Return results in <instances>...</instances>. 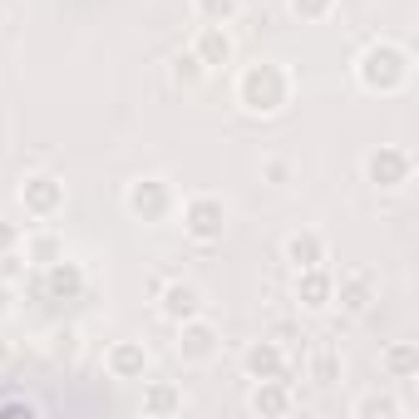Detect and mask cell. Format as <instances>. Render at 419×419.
Wrapping results in <instances>:
<instances>
[{
    "label": "cell",
    "instance_id": "cell-1",
    "mask_svg": "<svg viewBox=\"0 0 419 419\" xmlns=\"http://www.w3.org/2000/svg\"><path fill=\"white\" fill-rule=\"evenodd\" d=\"M168 301H173V306H168V311H193V291H173V296H168Z\"/></svg>",
    "mask_w": 419,
    "mask_h": 419
}]
</instances>
